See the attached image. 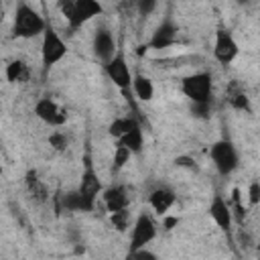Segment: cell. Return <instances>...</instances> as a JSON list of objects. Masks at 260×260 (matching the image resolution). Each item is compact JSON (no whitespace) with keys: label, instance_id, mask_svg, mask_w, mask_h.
<instances>
[{"label":"cell","instance_id":"obj_32","mask_svg":"<svg viewBox=\"0 0 260 260\" xmlns=\"http://www.w3.org/2000/svg\"><path fill=\"white\" fill-rule=\"evenodd\" d=\"M2 173H4V167H2V162H0V175H2Z\"/></svg>","mask_w":260,"mask_h":260},{"label":"cell","instance_id":"obj_27","mask_svg":"<svg viewBox=\"0 0 260 260\" xmlns=\"http://www.w3.org/2000/svg\"><path fill=\"white\" fill-rule=\"evenodd\" d=\"M258 203H260V181L252 179L248 185V207L254 209Z\"/></svg>","mask_w":260,"mask_h":260},{"label":"cell","instance_id":"obj_16","mask_svg":"<svg viewBox=\"0 0 260 260\" xmlns=\"http://www.w3.org/2000/svg\"><path fill=\"white\" fill-rule=\"evenodd\" d=\"M4 77L10 85H22L30 79V65L24 59H10L4 67Z\"/></svg>","mask_w":260,"mask_h":260},{"label":"cell","instance_id":"obj_17","mask_svg":"<svg viewBox=\"0 0 260 260\" xmlns=\"http://www.w3.org/2000/svg\"><path fill=\"white\" fill-rule=\"evenodd\" d=\"M24 189L32 197V201H37V203H45L49 199V189H47L45 181L39 177L37 169H28L24 173Z\"/></svg>","mask_w":260,"mask_h":260},{"label":"cell","instance_id":"obj_12","mask_svg":"<svg viewBox=\"0 0 260 260\" xmlns=\"http://www.w3.org/2000/svg\"><path fill=\"white\" fill-rule=\"evenodd\" d=\"M118 51V43H116V35L110 26L106 24H98L95 30H93V37H91V53L93 57L106 65Z\"/></svg>","mask_w":260,"mask_h":260},{"label":"cell","instance_id":"obj_21","mask_svg":"<svg viewBox=\"0 0 260 260\" xmlns=\"http://www.w3.org/2000/svg\"><path fill=\"white\" fill-rule=\"evenodd\" d=\"M116 142H120L122 146H126L132 154H140L142 148H144V132H142L140 122H138L136 126H132L130 132H126V134H124L120 140H116Z\"/></svg>","mask_w":260,"mask_h":260},{"label":"cell","instance_id":"obj_9","mask_svg":"<svg viewBox=\"0 0 260 260\" xmlns=\"http://www.w3.org/2000/svg\"><path fill=\"white\" fill-rule=\"evenodd\" d=\"M158 234V228L152 219L150 213L146 211H140L132 223V232H130V242H128V254L130 252H136V250H142V248H148V244L156 238Z\"/></svg>","mask_w":260,"mask_h":260},{"label":"cell","instance_id":"obj_3","mask_svg":"<svg viewBox=\"0 0 260 260\" xmlns=\"http://www.w3.org/2000/svg\"><path fill=\"white\" fill-rule=\"evenodd\" d=\"M67 53H69V47H67L65 39L57 32V28L51 22H47V26L41 35V69H43V75H47Z\"/></svg>","mask_w":260,"mask_h":260},{"label":"cell","instance_id":"obj_19","mask_svg":"<svg viewBox=\"0 0 260 260\" xmlns=\"http://www.w3.org/2000/svg\"><path fill=\"white\" fill-rule=\"evenodd\" d=\"M61 207L65 211H73V213H89V211H93V207L77 193V189L65 191L61 195Z\"/></svg>","mask_w":260,"mask_h":260},{"label":"cell","instance_id":"obj_30","mask_svg":"<svg viewBox=\"0 0 260 260\" xmlns=\"http://www.w3.org/2000/svg\"><path fill=\"white\" fill-rule=\"evenodd\" d=\"M126 260H160L156 252L148 250V248H142V250H136V252H130L126 254Z\"/></svg>","mask_w":260,"mask_h":260},{"label":"cell","instance_id":"obj_11","mask_svg":"<svg viewBox=\"0 0 260 260\" xmlns=\"http://www.w3.org/2000/svg\"><path fill=\"white\" fill-rule=\"evenodd\" d=\"M32 114L49 128H63L67 124V110L59 106V102L51 95H41L35 106H32Z\"/></svg>","mask_w":260,"mask_h":260},{"label":"cell","instance_id":"obj_22","mask_svg":"<svg viewBox=\"0 0 260 260\" xmlns=\"http://www.w3.org/2000/svg\"><path fill=\"white\" fill-rule=\"evenodd\" d=\"M138 124V118L134 114H128V116H118L114 118L110 124H108V134L114 138V140H120L126 132H130L132 126Z\"/></svg>","mask_w":260,"mask_h":260},{"label":"cell","instance_id":"obj_5","mask_svg":"<svg viewBox=\"0 0 260 260\" xmlns=\"http://www.w3.org/2000/svg\"><path fill=\"white\" fill-rule=\"evenodd\" d=\"M209 158L221 177H230L240 165V152L230 138H217L209 146Z\"/></svg>","mask_w":260,"mask_h":260},{"label":"cell","instance_id":"obj_13","mask_svg":"<svg viewBox=\"0 0 260 260\" xmlns=\"http://www.w3.org/2000/svg\"><path fill=\"white\" fill-rule=\"evenodd\" d=\"M207 215L211 217V221L221 230V232H230L234 225V215L230 209V201L221 195V193H213L207 205Z\"/></svg>","mask_w":260,"mask_h":260},{"label":"cell","instance_id":"obj_24","mask_svg":"<svg viewBox=\"0 0 260 260\" xmlns=\"http://www.w3.org/2000/svg\"><path fill=\"white\" fill-rule=\"evenodd\" d=\"M130 158H132V152L126 148V146H122L120 142H116V148H114V156H112V173L114 175H118L128 162H130Z\"/></svg>","mask_w":260,"mask_h":260},{"label":"cell","instance_id":"obj_8","mask_svg":"<svg viewBox=\"0 0 260 260\" xmlns=\"http://www.w3.org/2000/svg\"><path fill=\"white\" fill-rule=\"evenodd\" d=\"M179 35H181V26L179 22L173 18V16H165L156 26L154 30L150 32L148 41L140 47L142 51H162V49H169L173 47L177 41H179ZM140 51V53H142Z\"/></svg>","mask_w":260,"mask_h":260},{"label":"cell","instance_id":"obj_26","mask_svg":"<svg viewBox=\"0 0 260 260\" xmlns=\"http://www.w3.org/2000/svg\"><path fill=\"white\" fill-rule=\"evenodd\" d=\"M110 221H112V225H114L118 232H126V230L130 228V211H128V209H122V211L110 213Z\"/></svg>","mask_w":260,"mask_h":260},{"label":"cell","instance_id":"obj_1","mask_svg":"<svg viewBox=\"0 0 260 260\" xmlns=\"http://www.w3.org/2000/svg\"><path fill=\"white\" fill-rule=\"evenodd\" d=\"M59 10L67 22L69 32H75L95 16H102L104 4L100 0H63L59 2Z\"/></svg>","mask_w":260,"mask_h":260},{"label":"cell","instance_id":"obj_29","mask_svg":"<svg viewBox=\"0 0 260 260\" xmlns=\"http://www.w3.org/2000/svg\"><path fill=\"white\" fill-rule=\"evenodd\" d=\"M173 165L179 167V169H187V171H191V173L197 171V162H195V158L189 156V154H179V156H175V158H173Z\"/></svg>","mask_w":260,"mask_h":260},{"label":"cell","instance_id":"obj_14","mask_svg":"<svg viewBox=\"0 0 260 260\" xmlns=\"http://www.w3.org/2000/svg\"><path fill=\"white\" fill-rule=\"evenodd\" d=\"M100 197L108 213H116L130 207V193H128V187L122 183H112L110 187H104Z\"/></svg>","mask_w":260,"mask_h":260},{"label":"cell","instance_id":"obj_31","mask_svg":"<svg viewBox=\"0 0 260 260\" xmlns=\"http://www.w3.org/2000/svg\"><path fill=\"white\" fill-rule=\"evenodd\" d=\"M179 221H181L179 217H173V215L167 213V215H162V230H165V232H171Z\"/></svg>","mask_w":260,"mask_h":260},{"label":"cell","instance_id":"obj_23","mask_svg":"<svg viewBox=\"0 0 260 260\" xmlns=\"http://www.w3.org/2000/svg\"><path fill=\"white\" fill-rule=\"evenodd\" d=\"M47 142H49V146H51L55 152L65 154V152L69 150V146H71V136H69L65 130L57 128V130H53V132L47 136Z\"/></svg>","mask_w":260,"mask_h":260},{"label":"cell","instance_id":"obj_10","mask_svg":"<svg viewBox=\"0 0 260 260\" xmlns=\"http://www.w3.org/2000/svg\"><path fill=\"white\" fill-rule=\"evenodd\" d=\"M240 55V45L236 41V37L232 35V30L223 24H219L215 28V37H213V57L221 67L232 65Z\"/></svg>","mask_w":260,"mask_h":260},{"label":"cell","instance_id":"obj_7","mask_svg":"<svg viewBox=\"0 0 260 260\" xmlns=\"http://www.w3.org/2000/svg\"><path fill=\"white\" fill-rule=\"evenodd\" d=\"M75 189L95 209V203H98V197L104 191V185H102V179H100V175L93 167V158H91L89 150H85V154H83V171L79 175V185Z\"/></svg>","mask_w":260,"mask_h":260},{"label":"cell","instance_id":"obj_20","mask_svg":"<svg viewBox=\"0 0 260 260\" xmlns=\"http://www.w3.org/2000/svg\"><path fill=\"white\" fill-rule=\"evenodd\" d=\"M225 102H228L230 108L236 110V112H244V114H250V112H252V102H250L248 93H246L242 87H238V85H232V87L228 89Z\"/></svg>","mask_w":260,"mask_h":260},{"label":"cell","instance_id":"obj_25","mask_svg":"<svg viewBox=\"0 0 260 260\" xmlns=\"http://www.w3.org/2000/svg\"><path fill=\"white\" fill-rule=\"evenodd\" d=\"M189 114L195 120H209L213 114V102H201V104H189Z\"/></svg>","mask_w":260,"mask_h":260},{"label":"cell","instance_id":"obj_18","mask_svg":"<svg viewBox=\"0 0 260 260\" xmlns=\"http://www.w3.org/2000/svg\"><path fill=\"white\" fill-rule=\"evenodd\" d=\"M132 93L140 100V102H152L154 98V83L148 75L136 71L132 73Z\"/></svg>","mask_w":260,"mask_h":260},{"label":"cell","instance_id":"obj_28","mask_svg":"<svg viewBox=\"0 0 260 260\" xmlns=\"http://www.w3.org/2000/svg\"><path fill=\"white\" fill-rule=\"evenodd\" d=\"M134 8H136L138 16H150V14L158 8V2H156V0H138V2L134 4Z\"/></svg>","mask_w":260,"mask_h":260},{"label":"cell","instance_id":"obj_6","mask_svg":"<svg viewBox=\"0 0 260 260\" xmlns=\"http://www.w3.org/2000/svg\"><path fill=\"white\" fill-rule=\"evenodd\" d=\"M104 73L126 95V100H130V91H132V69L128 65V59H126V53H124L122 47H118L116 55L104 65Z\"/></svg>","mask_w":260,"mask_h":260},{"label":"cell","instance_id":"obj_15","mask_svg":"<svg viewBox=\"0 0 260 260\" xmlns=\"http://www.w3.org/2000/svg\"><path fill=\"white\" fill-rule=\"evenodd\" d=\"M148 205L156 215H167L169 209L177 203V193L171 185H156L150 193H148Z\"/></svg>","mask_w":260,"mask_h":260},{"label":"cell","instance_id":"obj_2","mask_svg":"<svg viewBox=\"0 0 260 260\" xmlns=\"http://www.w3.org/2000/svg\"><path fill=\"white\" fill-rule=\"evenodd\" d=\"M47 26V20L35 10L30 4L20 2L16 4V10L12 14V26H10V37L12 39H35L41 37Z\"/></svg>","mask_w":260,"mask_h":260},{"label":"cell","instance_id":"obj_4","mask_svg":"<svg viewBox=\"0 0 260 260\" xmlns=\"http://www.w3.org/2000/svg\"><path fill=\"white\" fill-rule=\"evenodd\" d=\"M181 93L189 100V104L213 102V75L209 71H195L179 81Z\"/></svg>","mask_w":260,"mask_h":260}]
</instances>
